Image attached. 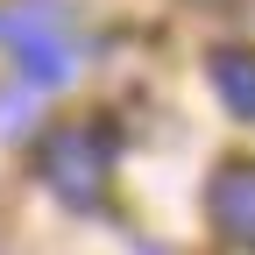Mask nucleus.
I'll return each instance as SVG.
<instances>
[{
  "label": "nucleus",
  "instance_id": "f257e3e1",
  "mask_svg": "<svg viewBox=\"0 0 255 255\" xmlns=\"http://www.w3.org/2000/svg\"><path fill=\"white\" fill-rule=\"evenodd\" d=\"M36 170H43V184L57 191L64 206H78V213H92L107 199V170H114V135L107 128H57V135L43 142V156H36Z\"/></svg>",
  "mask_w": 255,
  "mask_h": 255
},
{
  "label": "nucleus",
  "instance_id": "f03ea898",
  "mask_svg": "<svg viewBox=\"0 0 255 255\" xmlns=\"http://www.w3.org/2000/svg\"><path fill=\"white\" fill-rule=\"evenodd\" d=\"M0 36L14 43L28 85H71L78 78V50L64 36V0H21V7H7Z\"/></svg>",
  "mask_w": 255,
  "mask_h": 255
},
{
  "label": "nucleus",
  "instance_id": "7ed1b4c3",
  "mask_svg": "<svg viewBox=\"0 0 255 255\" xmlns=\"http://www.w3.org/2000/svg\"><path fill=\"white\" fill-rule=\"evenodd\" d=\"M206 213H213L220 241H234V248L255 255V163H248V156L213 170V184H206Z\"/></svg>",
  "mask_w": 255,
  "mask_h": 255
},
{
  "label": "nucleus",
  "instance_id": "20e7f679",
  "mask_svg": "<svg viewBox=\"0 0 255 255\" xmlns=\"http://www.w3.org/2000/svg\"><path fill=\"white\" fill-rule=\"evenodd\" d=\"M213 92L227 100V114H241V121H255V50H213Z\"/></svg>",
  "mask_w": 255,
  "mask_h": 255
},
{
  "label": "nucleus",
  "instance_id": "39448f33",
  "mask_svg": "<svg viewBox=\"0 0 255 255\" xmlns=\"http://www.w3.org/2000/svg\"><path fill=\"white\" fill-rule=\"evenodd\" d=\"M21 128H28V100L0 92V135H21Z\"/></svg>",
  "mask_w": 255,
  "mask_h": 255
}]
</instances>
